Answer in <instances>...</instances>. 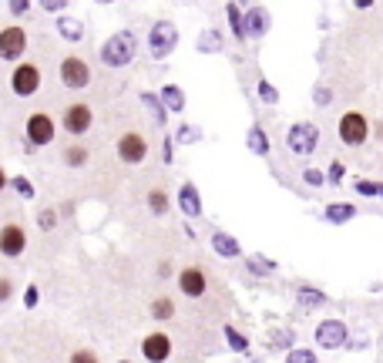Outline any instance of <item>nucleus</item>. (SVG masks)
Returning a JSON list of instances; mask_svg holds the SVG:
<instances>
[{"label":"nucleus","mask_w":383,"mask_h":363,"mask_svg":"<svg viewBox=\"0 0 383 363\" xmlns=\"http://www.w3.org/2000/svg\"><path fill=\"white\" fill-rule=\"evenodd\" d=\"M91 125H95V108L84 105V101L68 105L64 115H61V128H64L68 134H88L91 132Z\"/></svg>","instance_id":"6e6552de"},{"label":"nucleus","mask_w":383,"mask_h":363,"mask_svg":"<svg viewBox=\"0 0 383 363\" xmlns=\"http://www.w3.org/2000/svg\"><path fill=\"white\" fill-rule=\"evenodd\" d=\"M246 266H249V272H256V276H269V272H276V263H272V259H263V256H249Z\"/></svg>","instance_id":"c85d7f7f"},{"label":"nucleus","mask_w":383,"mask_h":363,"mask_svg":"<svg viewBox=\"0 0 383 363\" xmlns=\"http://www.w3.org/2000/svg\"><path fill=\"white\" fill-rule=\"evenodd\" d=\"M336 134H340L343 145L360 148V145H366V138H370V121H366L364 111H346V115L336 121Z\"/></svg>","instance_id":"7ed1b4c3"},{"label":"nucleus","mask_w":383,"mask_h":363,"mask_svg":"<svg viewBox=\"0 0 383 363\" xmlns=\"http://www.w3.org/2000/svg\"><path fill=\"white\" fill-rule=\"evenodd\" d=\"M178 289H182V296H189V300L205 296V293H209V276H205V269L202 266L178 269Z\"/></svg>","instance_id":"f8f14e48"},{"label":"nucleus","mask_w":383,"mask_h":363,"mask_svg":"<svg viewBox=\"0 0 383 363\" xmlns=\"http://www.w3.org/2000/svg\"><path fill=\"white\" fill-rule=\"evenodd\" d=\"M134 54H138V38H134V31H118L111 38L101 44V51H97V58L104 68H125V64H132Z\"/></svg>","instance_id":"f257e3e1"},{"label":"nucleus","mask_w":383,"mask_h":363,"mask_svg":"<svg viewBox=\"0 0 383 363\" xmlns=\"http://www.w3.org/2000/svg\"><path fill=\"white\" fill-rule=\"evenodd\" d=\"M303 182H306L309 189H320V185L326 182V175L320 172V169H306V172H303Z\"/></svg>","instance_id":"c9c22d12"},{"label":"nucleus","mask_w":383,"mask_h":363,"mask_svg":"<svg viewBox=\"0 0 383 363\" xmlns=\"http://www.w3.org/2000/svg\"><path fill=\"white\" fill-rule=\"evenodd\" d=\"M24 249H27V232L20 222H3L0 226V256H7V259H17L24 256Z\"/></svg>","instance_id":"9b49d317"},{"label":"nucleus","mask_w":383,"mask_h":363,"mask_svg":"<svg viewBox=\"0 0 383 363\" xmlns=\"http://www.w3.org/2000/svg\"><path fill=\"white\" fill-rule=\"evenodd\" d=\"M10 293H14L10 279H3V276H0V303H7V300H10Z\"/></svg>","instance_id":"c03bdc74"},{"label":"nucleus","mask_w":383,"mask_h":363,"mask_svg":"<svg viewBox=\"0 0 383 363\" xmlns=\"http://www.w3.org/2000/svg\"><path fill=\"white\" fill-rule=\"evenodd\" d=\"M148 313H152L155 320H172L175 316V300L172 296H155L152 306H148Z\"/></svg>","instance_id":"a878e982"},{"label":"nucleus","mask_w":383,"mask_h":363,"mask_svg":"<svg viewBox=\"0 0 383 363\" xmlns=\"http://www.w3.org/2000/svg\"><path fill=\"white\" fill-rule=\"evenodd\" d=\"M357 215V206H350V202H329L326 206V222H333V226H343Z\"/></svg>","instance_id":"aec40b11"},{"label":"nucleus","mask_w":383,"mask_h":363,"mask_svg":"<svg viewBox=\"0 0 383 363\" xmlns=\"http://www.w3.org/2000/svg\"><path fill=\"white\" fill-rule=\"evenodd\" d=\"M195 138H198L195 128H178V134H175V141H182V145H189V141H195Z\"/></svg>","instance_id":"79ce46f5"},{"label":"nucleus","mask_w":383,"mask_h":363,"mask_svg":"<svg viewBox=\"0 0 383 363\" xmlns=\"http://www.w3.org/2000/svg\"><path fill=\"white\" fill-rule=\"evenodd\" d=\"M357 192L360 195H380V185L377 182H366V178H357Z\"/></svg>","instance_id":"58836bf2"},{"label":"nucleus","mask_w":383,"mask_h":363,"mask_svg":"<svg viewBox=\"0 0 383 363\" xmlns=\"http://www.w3.org/2000/svg\"><path fill=\"white\" fill-rule=\"evenodd\" d=\"M64 165L84 169V165H88V148H84V145H68V148H64Z\"/></svg>","instance_id":"bb28decb"},{"label":"nucleus","mask_w":383,"mask_h":363,"mask_svg":"<svg viewBox=\"0 0 383 363\" xmlns=\"http://www.w3.org/2000/svg\"><path fill=\"white\" fill-rule=\"evenodd\" d=\"M58 34L64 40H71V44L84 40V20L75 17V14H61L58 17Z\"/></svg>","instance_id":"f3484780"},{"label":"nucleus","mask_w":383,"mask_h":363,"mask_svg":"<svg viewBox=\"0 0 383 363\" xmlns=\"http://www.w3.org/2000/svg\"><path fill=\"white\" fill-rule=\"evenodd\" d=\"M7 185H10V178H7V172H3V165H0V192L7 189Z\"/></svg>","instance_id":"de8ad7c7"},{"label":"nucleus","mask_w":383,"mask_h":363,"mask_svg":"<svg viewBox=\"0 0 383 363\" xmlns=\"http://www.w3.org/2000/svg\"><path fill=\"white\" fill-rule=\"evenodd\" d=\"M212 249H215L222 259H239V256H242L239 239H235V235H229V232H212Z\"/></svg>","instance_id":"dca6fc26"},{"label":"nucleus","mask_w":383,"mask_h":363,"mask_svg":"<svg viewBox=\"0 0 383 363\" xmlns=\"http://www.w3.org/2000/svg\"><path fill=\"white\" fill-rule=\"evenodd\" d=\"M141 101H145V108L155 115V125H165V118H169V108H165V101L162 95H155V91H141Z\"/></svg>","instance_id":"5701e85b"},{"label":"nucleus","mask_w":383,"mask_h":363,"mask_svg":"<svg viewBox=\"0 0 383 363\" xmlns=\"http://www.w3.org/2000/svg\"><path fill=\"white\" fill-rule=\"evenodd\" d=\"M380 195H383V185H380Z\"/></svg>","instance_id":"8fccbe9b"},{"label":"nucleus","mask_w":383,"mask_h":363,"mask_svg":"<svg viewBox=\"0 0 383 363\" xmlns=\"http://www.w3.org/2000/svg\"><path fill=\"white\" fill-rule=\"evenodd\" d=\"M219 47H222V38H219V31H202V38H198V51H202V54H215V51H219Z\"/></svg>","instance_id":"c756f323"},{"label":"nucleus","mask_w":383,"mask_h":363,"mask_svg":"<svg viewBox=\"0 0 383 363\" xmlns=\"http://www.w3.org/2000/svg\"><path fill=\"white\" fill-rule=\"evenodd\" d=\"M7 10H10L14 17H20V14H27V10H31V0H10V3H7Z\"/></svg>","instance_id":"ea45409f"},{"label":"nucleus","mask_w":383,"mask_h":363,"mask_svg":"<svg viewBox=\"0 0 383 363\" xmlns=\"http://www.w3.org/2000/svg\"><path fill=\"white\" fill-rule=\"evenodd\" d=\"M222 333H226V343H229L232 353H249V337L246 333H239L232 323L222 326Z\"/></svg>","instance_id":"b1692460"},{"label":"nucleus","mask_w":383,"mask_h":363,"mask_svg":"<svg viewBox=\"0 0 383 363\" xmlns=\"http://www.w3.org/2000/svg\"><path fill=\"white\" fill-rule=\"evenodd\" d=\"M64 0H44V10H51V14H64Z\"/></svg>","instance_id":"37998d69"},{"label":"nucleus","mask_w":383,"mask_h":363,"mask_svg":"<svg viewBox=\"0 0 383 363\" xmlns=\"http://www.w3.org/2000/svg\"><path fill=\"white\" fill-rule=\"evenodd\" d=\"M68 363H101V357H97L95 350H88V346H81V350H75V353L68 357Z\"/></svg>","instance_id":"473e14b6"},{"label":"nucleus","mask_w":383,"mask_h":363,"mask_svg":"<svg viewBox=\"0 0 383 363\" xmlns=\"http://www.w3.org/2000/svg\"><path fill=\"white\" fill-rule=\"evenodd\" d=\"M27 51V31L20 24L0 27V61H20Z\"/></svg>","instance_id":"1a4fd4ad"},{"label":"nucleus","mask_w":383,"mask_h":363,"mask_svg":"<svg viewBox=\"0 0 383 363\" xmlns=\"http://www.w3.org/2000/svg\"><path fill=\"white\" fill-rule=\"evenodd\" d=\"M343 175H346L343 162H333V165H329V172H326V178H329L333 185H340V182H343Z\"/></svg>","instance_id":"e433bc0d"},{"label":"nucleus","mask_w":383,"mask_h":363,"mask_svg":"<svg viewBox=\"0 0 383 363\" xmlns=\"http://www.w3.org/2000/svg\"><path fill=\"white\" fill-rule=\"evenodd\" d=\"M38 300H40V289L31 283V286L24 289V306H27V309H34V306H38Z\"/></svg>","instance_id":"4c0bfd02"},{"label":"nucleus","mask_w":383,"mask_h":363,"mask_svg":"<svg viewBox=\"0 0 383 363\" xmlns=\"http://www.w3.org/2000/svg\"><path fill=\"white\" fill-rule=\"evenodd\" d=\"M226 17H229V27L232 34H235V40L242 44V40H249V27H246V10L239 7V3H229L226 7Z\"/></svg>","instance_id":"a211bd4d"},{"label":"nucleus","mask_w":383,"mask_h":363,"mask_svg":"<svg viewBox=\"0 0 383 363\" xmlns=\"http://www.w3.org/2000/svg\"><path fill=\"white\" fill-rule=\"evenodd\" d=\"M148 209H152L155 215H165V212H169V195H165V189L148 192Z\"/></svg>","instance_id":"cd10ccee"},{"label":"nucleus","mask_w":383,"mask_h":363,"mask_svg":"<svg viewBox=\"0 0 383 363\" xmlns=\"http://www.w3.org/2000/svg\"><path fill=\"white\" fill-rule=\"evenodd\" d=\"M246 148L252 155H269V134L263 132V125H252L249 134H246Z\"/></svg>","instance_id":"412c9836"},{"label":"nucleus","mask_w":383,"mask_h":363,"mask_svg":"<svg viewBox=\"0 0 383 363\" xmlns=\"http://www.w3.org/2000/svg\"><path fill=\"white\" fill-rule=\"evenodd\" d=\"M172 148H175V141H172V138H165V141H162V162H165V165H172V162H175Z\"/></svg>","instance_id":"a19ab883"},{"label":"nucleus","mask_w":383,"mask_h":363,"mask_svg":"<svg viewBox=\"0 0 383 363\" xmlns=\"http://www.w3.org/2000/svg\"><path fill=\"white\" fill-rule=\"evenodd\" d=\"M256 91H259V98H263L266 105H276V101H279V91H276V88L269 84L266 77H259V84H256Z\"/></svg>","instance_id":"2f4dec72"},{"label":"nucleus","mask_w":383,"mask_h":363,"mask_svg":"<svg viewBox=\"0 0 383 363\" xmlns=\"http://www.w3.org/2000/svg\"><path fill=\"white\" fill-rule=\"evenodd\" d=\"M296 300H299L303 309H313V306H326V293L313 286H296Z\"/></svg>","instance_id":"393cba45"},{"label":"nucleus","mask_w":383,"mask_h":363,"mask_svg":"<svg viewBox=\"0 0 383 363\" xmlns=\"http://www.w3.org/2000/svg\"><path fill=\"white\" fill-rule=\"evenodd\" d=\"M158 95H162V101H165L169 111H185V91H182L178 84H165Z\"/></svg>","instance_id":"4be33fe9"},{"label":"nucleus","mask_w":383,"mask_h":363,"mask_svg":"<svg viewBox=\"0 0 383 363\" xmlns=\"http://www.w3.org/2000/svg\"><path fill=\"white\" fill-rule=\"evenodd\" d=\"M58 75H61V84H64L68 91H81V88L91 84V64L81 58V54H68V58H61Z\"/></svg>","instance_id":"f03ea898"},{"label":"nucleus","mask_w":383,"mask_h":363,"mask_svg":"<svg viewBox=\"0 0 383 363\" xmlns=\"http://www.w3.org/2000/svg\"><path fill=\"white\" fill-rule=\"evenodd\" d=\"M118 363H132V360H118Z\"/></svg>","instance_id":"09e8293b"},{"label":"nucleus","mask_w":383,"mask_h":363,"mask_svg":"<svg viewBox=\"0 0 383 363\" xmlns=\"http://www.w3.org/2000/svg\"><path fill=\"white\" fill-rule=\"evenodd\" d=\"M346 340H350V330H346L343 320H323L316 326V343L323 350H340Z\"/></svg>","instance_id":"ddd939ff"},{"label":"nucleus","mask_w":383,"mask_h":363,"mask_svg":"<svg viewBox=\"0 0 383 363\" xmlns=\"http://www.w3.org/2000/svg\"><path fill=\"white\" fill-rule=\"evenodd\" d=\"M286 363H316V353L313 350H289Z\"/></svg>","instance_id":"f704fd0d"},{"label":"nucleus","mask_w":383,"mask_h":363,"mask_svg":"<svg viewBox=\"0 0 383 363\" xmlns=\"http://www.w3.org/2000/svg\"><path fill=\"white\" fill-rule=\"evenodd\" d=\"M24 141H31L34 148H44V145H51L54 141V134H58V121L47 115V111H34V115H27L24 121Z\"/></svg>","instance_id":"39448f33"},{"label":"nucleus","mask_w":383,"mask_h":363,"mask_svg":"<svg viewBox=\"0 0 383 363\" xmlns=\"http://www.w3.org/2000/svg\"><path fill=\"white\" fill-rule=\"evenodd\" d=\"M10 189L17 192L20 199H34V185H31L27 175H14V178H10Z\"/></svg>","instance_id":"7c9ffc66"},{"label":"nucleus","mask_w":383,"mask_h":363,"mask_svg":"<svg viewBox=\"0 0 383 363\" xmlns=\"http://www.w3.org/2000/svg\"><path fill=\"white\" fill-rule=\"evenodd\" d=\"M115 152H118V158H121L125 165H138V162H145V155H148V138H145L141 132L118 134Z\"/></svg>","instance_id":"9d476101"},{"label":"nucleus","mask_w":383,"mask_h":363,"mask_svg":"<svg viewBox=\"0 0 383 363\" xmlns=\"http://www.w3.org/2000/svg\"><path fill=\"white\" fill-rule=\"evenodd\" d=\"M329 101H333V91H329V88H316V105H329Z\"/></svg>","instance_id":"a18cd8bd"},{"label":"nucleus","mask_w":383,"mask_h":363,"mask_svg":"<svg viewBox=\"0 0 383 363\" xmlns=\"http://www.w3.org/2000/svg\"><path fill=\"white\" fill-rule=\"evenodd\" d=\"M178 44V27L172 20H155L152 31H148V51H152L155 61H165L175 51Z\"/></svg>","instance_id":"20e7f679"},{"label":"nucleus","mask_w":383,"mask_h":363,"mask_svg":"<svg viewBox=\"0 0 383 363\" xmlns=\"http://www.w3.org/2000/svg\"><path fill=\"white\" fill-rule=\"evenodd\" d=\"M10 91L17 98H31L40 91V68L34 61H20L10 71Z\"/></svg>","instance_id":"423d86ee"},{"label":"nucleus","mask_w":383,"mask_h":363,"mask_svg":"<svg viewBox=\"0 0 383 363\" xmlns=\"http://www.w3.org/2000/svg\"><path fill=\"white\" fill-rule=\"evenodd\" d=\"M272 343H276V346L292 343V330H289V333H286V330H283V333H276V340H272Z\"/></svg>","instance_id":"49530a36"},{"label":"nucleus","mask_w":383,"mask_h":363,"mask_svg":"<svg viewBox=\"0 0 383 363\" xmlns=\"http://www.w3.org/2000/svg\"><path fill=\"white\" fill-rule=\"evenodd\" d=\"M141 357L148 363H165L172 357V337L169 333H148L145 340H141Z\"/></svg>","instance_id":"4468645a"},{"label":"nucleus","mask_w":383,"mask_h":363,"mask_svg":"<svg viewBox=\"0 0 383 363\" xmlns=\"http://www.w3.org/2000/svg\"><path fill=\"white\" fill-rule=\"evenodd\" d=\"M178 209L185 212L189 219H198V215H202V195H198V189H195L192 182H185V185L178 189Z\"/></svg>","instance_id":"2eb2a0df"},{"label":"nucleus","mask_w":383,"mask_h":363,"mask_svg":"<svg viewBox=\"0 0 383 363\" xmlns=\"http://www.w3.org/2000/svg\"><path fill=\"white\" fill-rule=\"evenodd\" d=\"M38 226L44 232H51L54 226H58V212H54V209H40L38 212Z\"/></svg>","instance_id":"72a5a7b5"},{"label":"nucleus","mask_w":383,"mask_h":363,"mask_svg":"<svg viewBox=\"0 0 383 363\" xmlns=\"http://www.w3.org/2000/svg\"><path fill=\"white\" fill-rule=\"evenodd\" d=\"M316 145H320V128L309 121H296L286 132V148L292 155H313Z\"/></svg>","instance_id":"0eeeda50"},{"label":"nucleus","mask_w":383,"mask_h":363,"mask_svg":"<svg viewBox=\"0 0 383 363\" xmlns=\"http://www.w3.org/2000/svg\"><path fill=\"white\" fill-rule=\"evenodd\" d=\"M246 27H249V38H263L269 31V10L266 7H249V10H246Z\"/></svg>","instance_id":"6ab92c4d"}]
</instances>
